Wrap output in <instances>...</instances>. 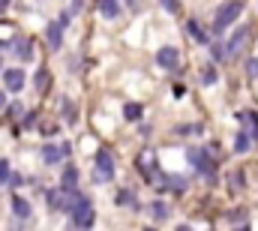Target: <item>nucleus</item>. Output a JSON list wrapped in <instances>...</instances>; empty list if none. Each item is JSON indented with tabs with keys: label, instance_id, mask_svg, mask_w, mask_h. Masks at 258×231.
<instances>
[{
	"label": "nucleus",
	"instance_id": "nucleus-31",
	"mask_svg": "<svg viewBox=\"0 0 258 231\" xmlns=\"http://www.w3.org/2000/svg\"><path fill=\"white\" fill-rule=\"evenodd\" d=\"M174 231H192V228H189V225H177Z\"/></svg>",
	"mask_w": 258,
	"mask_h": 231
},
{
	"label": "nucleus",
	"instance_id": "nucleus-14",
	"mask_svg": "<svg viewBox=\"0 0 258 231\" xmlns=\"http://www.w3.org/2000/svg\"><path fill=\"white\" fill-rule=\"evenodd\" d=\"M60 186H63V189H75V186H78V168H75V165H66L63 177H60Z\"/></svg>",
	"mask_w": 258,
	"mask_h": 231
},
{
	"label": "nucleus",
	"instance_id": "nucleus-8",
	"mask_svg": "<svg viewBox=\"0 0 258 231\" xmlns=\"http://www.w3.org/2000/svg\"><path fill=\"white\" fill-rule=\"evenodd\" d=\"M24 81H27V78H24L21 69H6V72H3V87L12 90V93H18V90L24 87Z\"/></svg>",
	"mask_w": 258,
	"mask_h": 231
},
{
	"label": "nucleus",
	"instance_id": "nucleus-25",
	"mask_svg": "<svg viewBox=\"0 0 258 231\" xmlns=\"http://www.w3.org/2000/svg\"><path fill=\"white\" fill-rule=\"evenodd\" d=\"M9 180H12V168H9V162L0 156V186H3V183H9Z\"/></svg>",
	"mask_w": 258,
	"mask_h": 231
},
{
	"label": "nucleus",
	"instance_id": "nucleus-23",
	"mask_svg": "<svg viewBox=\"0 0 258 231\" xmlns=\"http://www.w3.org/2000/svg\"><path fill=\"white\" fill-rule=\"evenodd\" d=\"M240 120L243 123H252V138L258 141V114L255 111H240Z\"/></svg>",
	"mask_w": 258,
	"mask_h": 231
},
{
	"label": "nucleus",
	"instance_id": "nucleus-17",
	"mask_svg": "<svg viewBox=\"0 0 258 231\" xmlns=\"http://www.w3.org/2000/svg\"><path fill=\"white\" fill-rule=\"evenodd\" d=\"M216 81H219L216 66H213V63H207V66L201 69V84H204V87H210V84H216Z\"/></svg>",
	"mask_w": 258,
	"mask_h": 231
},
{
	"label": "nucleus",
	"instance_id": "nucleus-18",
	"mask_svg": "<svg viewBox=\"0 0 258 231\" xmlns=\"http://www.w3.org/2000/svg\"><path fill=\"white\" fill-rule=\"evenodd\" d=\"M150 213H153V219H159V222H162V219H168V216H171V207H168L165 201H153Z\"/></svg>",
	"mask_w": 258,
	"mask_h": 231
},
{
	"label": "nucleus",
	"instance_id": "nucleus-6",
	"mask_svg": "<svg viewBox=\"0 0 258 231\" xmlns=\"http://www.w3.org/2000/svg\"><path fill=\"white\" fill-rule=\"evenodd\" d=\"M156 63H159L162 69H168V72H174V69L180 66V51H177L174 45H162V48L156 51Z\"/></svg>",
	"mask_w": 258,
	"mask_h": 231
},
{
	"label": "nucleus",
	"instance_id": "nucleus-10",
	"mask_svg": "<svg viewBox=\"0 0 258 231\" xmlns=\"http://www.w3.org/2000/svg\"><path fill=\"white\" fill-rule=\"evenodd\" d=\"M45 39H48V48H60L63 45V24L60 21H51L48 27H45Z\"/></svg>",
	"mask_w": 258,
	"mask_h": 231
},
{
	"label": "nucleus",
	"instance_id": "nucleus-1",
	"mask_svg": "<svg viewBox=\"0 0 258 231\" xmlns=\"http://www.w3.org/2000/svg\"><path fill=\"white\" fill-rule=\"evenodd\" d=\"M246 6H243V0H228V3H222L219 9H216V15H213V33L216 36H222V30L228 27V24H234L237 18H240V12H243Z\"/></svg>",
	"mask_w": 258,
	"mask_h": 231
},
{
	"label": "nucleus",
	"instance_id": "nucleus-4",
	"mask_svg": "<svg viewBox=\"0 0 258 231\" xmlns=\"http://www.w3.org/2000/svg\"><path fill=\"white\" fill-rule=\"evenodd\" d=\"M186 159L192 162V168H198L201 174H207V180H213V174H216V165H213V159H210V153H207V150H201V147H192V150H186Z\"/></svg>",
	"mask_w": 258,
	"mask_h": 231
},
{
	"label": "nucleus",
	"instance_id": "nucleus-34",
	"mask_svg": "<svg viewBox=\"0 0 258 231\" xmlns=\"http://www.w3.org/2000/svg\"><path fill=\"white\" fill-rule=\"evenodd\" d=\"M3 9H6V3H3V0H0V12H3Z\"/></svg>",
	"mask_w": 258,
	"mask_h": 231
},
{
	"label": "nucleus",
	"instance_id": "nucleus-22",
	"mask_svg": "<svg viewBox=\"0 0 258 231\" xmlns=\"http://www.w3.org/2000/svg\"><path fill=\"white\" fill-rule=\"evenodd\" d=\"M186 33L192 36L195 42H207V33H204V30L198 27V21H186Z\"/></svg>",
	"mask_w": 258,
	"mask_h": 231
},
{
	"label": "nucleus",
	"instance_id": "nucleus-36",
	"mask_svg": "<svg viewBox=\"0 0 258 231\" xmlns=\"http://www.w3.org/2000/svg\"><path fill=\"white\" fill-rule=\"evenodd\" d=\"M3 3H9V0H3Z\"/></svg>",
	"mask_w": 258,
	"mask_h": 231
},
{
	"label": "nucleus",
	"instance_id": "nucleus-20",
	"mask_svg": "<svg viewBox=\"0 0 258 231\" xmlns=\"http://www.w3.org/2000/svg\"><path fill=\"white\" fill-rule=\"evenodd\" d=\"M45 201H48L51 210H60V207H63V195H60L57 189H45Z\"/></svg>",
	"mask_w": 258,
	"mask_h": 231
},
{
	"label": "nucleus",
	"instance_id": "nucleus-26",
	"mask_svg": "<svg viewBox=\"0 0 258 231\" xmlns=\"http://www.w3.org/2000/svg\"><path fill=\"white\" fill-rule=\"evenodd\" d=\"M210 54H213V60H216V63H222V60H228V54H225V45H219V42H213V48H210Z\"/></svg>",
	"mask_w": 258,
	"mask_h": 231
},
{
	"label": "nucleus",
	"instance_id": "nucleus-35",
	"mask_svg": "<svg viewBox=\"0 0 258 231\" xmlns=\"http://www.w3.org/2000/svg\"><path fill=\"white\" fill-rule=\"evenodd\" d=\"M0 69H3V57H0Z\"/></svg>",
	"mask_w": 258,
	"mask_h": 231
},
{
	"label": "nucleus",
	"instance_id": "nucleus-15",
	"mask_svg": "<svg viewBox=\"0 0 258 231\" xmlns=\"http://www.w3.org/2000/svg\"><path fill=\"white\" fill-rule=\"evenodd\" d=\"M33 87H36L39 93H45V90L51 87V72H48V69H39V72H36V81H33Z\"/></svg>",
	"mask_w": 258,
	"mask_h": 231
},
{
	"label": "nucleus",
	"instance_id": "nucleus-13",
	"mask_svg": "<svg viewBox=\"0 0 258 231\" xmlns=\"http://www.w3.org/2000/svg\"><path fill=\"white\" fill-rule=\"evenodd\" d=\"M99 9H102L105 18H117L123 6H120V0H99Z\"/></svg>",
	"mask_w": 258,
	"mask_h": 231
},
{
	"label": "nucleus",
	"instance_id": "nucleus-28",
	"mask_svg": "<svg viewBox=\"0 0 258 231\" xmlns=\"http://www.w3.org/2000/svg\"><path fill=\"white\" fill-rule=\"evenodd\" d=\"M246 72L255 78V75H258V60H249V63H246Z\"/></svg>",
	"mask_w": 258,
	"mask_h": 231
},
{
	"label": "nucleus",
	"instance_id": "nucleus-16",
	"mask_svg": "<svg viewBox=\"0 0 258 231\" xmlns=\"http://www.w3.org/2000/svg\"><path fill=\"white\" fill-rule=\"evenodd\" d=\"M60 114H63V120L69 126L78 123V108H75V102H69V99H63V111H60Z\"/></svg>",
	"mask_w": 258,
	"mask_h": 231
},
{
	"label": "nucleus",
	"instance_id": "nucleus-30",
	"mask_svg": "<svg viewBox=\"0 0 258 231\" xmlns=\"http://www.w3.org/2000/svg\"><path fill=\"white\" fill-rule=\"evenodd\" d=\"M231 177H234V180H231L234 186H243V174H240V171H237V174H231Z\"/></svg>",
	"mask_w": 258,
	"mask_h": 231
},
{
	"label": "nucleus",
	"instance_id": "nucleus-5",
	"mask_svg": "<svg viewBox=\"0 0 258 231\" xmlns=\"http://www.w3.org/2000/svg\"><path fill=\"white\" fill-rule=\"evenodd\" d=\"M249 27H237L234 33H231V39H228V45H225V54H228V60L231 57H237L243 48H246V42H249Z\"/></svg>",
	"mask_w": 258,
	"mask_h": 231
},
{
	"label": "nucleus",
	"instance_id": "nucleus-29",
	"mask_svg": "<svg viewBox=\"0 0 258 231\" xmlns=\"http://www.w3.org/2000/svg\"><path fill=\"white\" fill-rule=\"evenodd\" d=\"M9 105H12V108H9V114H12V117H18L21 111H24V108H21V102H9Z\"/></svg>",
	"mask_w": 258,
	"mask_h": 231
},
{
	"label": "nucleus",
	"instance_id": "nucleus-12",
	"mask_svg": "<svg viewBox=\"0 0 258 231\" xmlns=\"http://www.w3.org/2000/svg\"><path fill=\"white\" fill-rule=\"evenodd\" d=\"M12 213H15V219H27L30 216V201L21 198V195H15L12 198Z\"/></svg>",
	"mask_w": 258,
	"mask_h": 231
},
{
	"label": "nucleus",
	"instance_id": "nucleus-11",
	"mask_svg": "<svg viewBox=\"0 0 258 231\" xmlns=\"http://www.w3.org/2000/svg\"><path fill=\"white\" fill-rule=\"evenodd\" d=\"M153 168H156V159H153V153H141V156H138V171L144 174L147 180H153Z\"/></svg>",
	"mask_w": 258,
	"mask_h": 231
},
{
	"label": "nucleus",
	"instance_id": "nucleus-19",
	"mask_svg": "<svg viewBox=\"0 0 258 231\" xmlns=\"http://www.w3.org/2000/svg\"><path fill=\"white\" fill-rule=\"evenodd\" d=\"M249 144H252L249 132H246V129H243V132H237V138H234V150H237V153H246V150H249Z\"/></svg>",
	"mask_w": 258,
	"mask_h": 231
},
{
	"label": "nucleus",
	"instance_id": "nucleus-7",
	"mask_svg": "<svg viewBox=\"0 0 258 231\" xmlns=\"http://www.w3.org/2000/svg\"><path fill=\"white\" fill-rule=\"evenodd\" d=\"M69 150H72V147H69V141H66V144H60V147L45 144V147H42V162H45V165H57V162L63 159Z\"/></svg>",
	"mask_w": 258,
	"mask_h": 231
},
{
	"label": "nucleus",
	"instance_id": "nucleus-3",
	"mask_svg": "<svg viewBox=\"0 0 258 231\" xmlns=\"http://www.w3.org/2000/svg\"><path fill=\"white\" fill-rule=\"evenodd\" d=\"M111 177H114V156H111V150H99L93 156V180L108 183Z\"/></svg>",
	"mask_w": 258,
	"mask_h": 231
},
{
	"label": "nucleus",
	"instance_id": "nucleus-27",
	"mask_svg": "<svg viewBox=\"0 0 258 231\" xmlns=\"http://www.w3.org/2000/svg\"><path fill=\"white\" fill-rule=\"evenodd\" d=\"M159 6H162L165 12H177V0H159Z\"/></svg>",
	"mask_w": 258,
	"mask_h": 231
},
{
	"label": "nucleus",
	"instance_id": "nucleus-9",
	"mask_svg": "<svg viewBox=\"0 0 258 231\" xmlns=\"http://www.w3.org/2000/svg\"><path fill=\"white\" fill-rule=\"evenodd\" d=\"M12 51H15V57L21 60V63H30L33 60V42L24 36V39H12Z\"/></svg>",
	"mask_w": 258,
	"mask_h": 231
},
{
	"label": "nucleus",
	"instance_id": "nucleus-33",
	"mask_svg": "<svg viewBox=\"0 0 258 231\" xmlns=\"http://www.w3.org/2000/svg\"><path fill=\"white\" fill-rule=\"evenodd\" d=\"M3 105H6V99H3V93H0V108H3Z\"/></svg>",
	"mask_w": 258,
	"mask_h": 231
},
{
	"label": "nucleus",
	"instance_id": "nucleus-32",
	"mask_svg": "<svg viewBox=\"0 0 258 231\" xmlns=\"http://www.w3.org/2000/svg\"><path fill=\"white\" fill-rule=\"evenodd\" d=\"M234 231H249V225H237Z\"/></svg>",
	"mask_w": 258,
	"mask_h": 231
},
{
	"label": "nucleus",
	"instance_id": "nucleus-21",
	"mask_svg": "<svg viewBox=\"0 0 258 231\" xmlns=\"http://www.w3.org/2000/svg\"><path fill=\"white\" fill-rule=\"evenodd\" d=\"M114 204H120V207L135 204V192H132V189H117V195H114Z\"/></svg>",
	"mask_w": 258,
	"mask_h": 231
},
{
	"label": "nucleus",
	"instance_id": "nucleus-24",
	"mask_svg": "<svg viewBox=\"0 0 258 231\" xmlns=\"http://www.w3.org/2000/svg\"><path fill=\"white\" fill-rule=\"evenodd\" d=\"M123 117H126V120H138V117H141V105H138V102L123 105Z\"/></svg>",
	"mask_w": 258,
	"mask_h": 231
},
{
	"label": "nucleus",
	"instance_id": "nucleus-2",
	"mask_svg": "<svg viewBox=\"0 0 258 231\" xmlns=\"http://www.w3.org/2000/svg\"><path fill=\"white\" fill-rule=\"evenodd\" d=\"M69 219H72V225L78 231H87L93 228V222H96V210H93V201L90 198H81L72 210H69Z\"/></svg>",
	"mask_w": 258,
	"mask_h": 231
}]
</instances>
